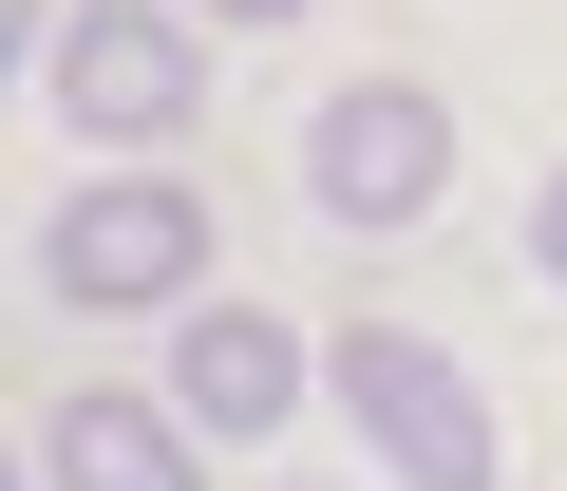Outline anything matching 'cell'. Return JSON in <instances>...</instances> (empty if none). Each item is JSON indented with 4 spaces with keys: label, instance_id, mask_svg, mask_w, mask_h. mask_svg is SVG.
I'll return each instance as SVG.
<instances>
[{
    "label": "cell",
    "instance_id": "obj_4",
    "mask_svg": "<svg viewBox=\"0 0 567 491\" xmlns=\"http://www.w3.org/2000/svg\"><path fill=\"white\" fill-rule=\"evenodd\" d=\"M189 245H208L189 189H76V208L39 227V284H58V303H171Z\"/></svg>",
    "mask_w": 567,
    "mask_h": 491
},
{
    "label": "cell",
    "instance_id": "obj_1",
    "mask_svg": "<svg viewBox=\"0 0 567 491\" xmlns=\"http://www.w3.org/2000/svg\"><path fill=\"white\" fill-rule=\"evenodd\" d=\"M39 95H58L76 133L152 152V133H189L208 58H189V20H152V0H76V20H58V58H39Z\"/></svg>",
    "mask_w": 567,
    "mask_h": 491
},
{
    "label": "cell",
    "instance_id": "obj_3",
    "mask_svg": "<svg viewBox=\"0 0 567 491\" xmlns=\"http://www.w3.org/2000/svg\"><path fill=\"white\" fill-rule=\"evenodd\" d=\"M303 189H322L341 227H416V208L454 189V114H435V95H398V76H341V95H322V133H303Z\"/></svg>",
    "mask_w": 567,
    "mask_h": 491
},
{
    "label": "cell",
    "instance_id": "obj_8",
    "mask_svg": "<svg viewBox=\"0 0 567 491\" xmlns=\"http://www.w3.org/2000/svg\"><path fill=\"white\" fill-rule=\"evenodd\" d=\"M208 20H303V0H208Z\"/></svg>",
    "mask_w": 567,
    "mask_h": 491
},
{
    "label": "cell",
    "instance_id": "obj_5",
    "mask_svg": "<svg viewBox=\"0 0 567 491\" xmlns=\"http://www.w3.org/2000/svg\"><path fill=\"white\" fill-rule=\"evenodd\" d=\"M284 378H303V341H284L265 303H208V322L171 341V397H189V435H265V416H284Z\"/></svg>",
    "mask_w": 567,
    "mask_h": 491
},
{
    "label": "cell",
    "instance_id": "obj_2",
    "mask_svg": "<svg viewBox=\"0 0 567 491\" xmlns=\"http://www.w3.org/2000/svg\"><path fill=\"white\" fill-rule=\"evenodd\" d=\"M341 416L398 453V491H492V416H473V378H454L416 322H360V341H341Z\"/></svg>",
    "mask_w": 567,
    "mask_h": 491
},
{
    "label": "cell",
    "instance_id": "obj_6",
    "mask_svg": "<svg viewBox=\"0 0 567 491\" xmlns=\"http://www.w3.org/2000/svg\"><path fill=\"white\" fill-rule=\"evenodd\" d=\"M39 491H189V435L152 397H58L39 416Z\"/></svg>",
    "mask_w": 567,
    "mask_h": 491
},
{
    "label": "cell",
    "instance_id": "obj_7",
    "mask_svg": "<svg viewBox=\"0 0 567 491\" xmlns=\"http://www.w3.org/2000/svg\"><path fill=\"white\" fill-rule=\"evenodd\" d=\"M529 265H548V284H567V170H548V208H529Z\"/></svg>",
    "mask_w": 567,
    "mask_h": 491
}]
</instances>
